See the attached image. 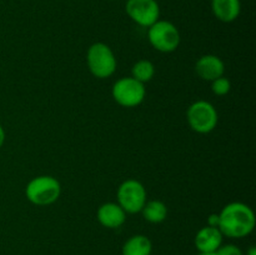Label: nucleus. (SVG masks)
<instances>
[{"label":"nucleus","instance_id":"f257e3e1","mask_svg":"<svg viewBox=\"0 0 256 255\" xmlns=\"http://www.w3.org/2000/svg\"><path fill=\"white\" fill-rule=\"evenodd\" d=\"M255 214L248 204L240 202H229L219 212V230L224 236L242 239L252 232Z\"/></svg>","mask_w":256,"mask_h":255},{"label":"nucleus","instance_id":"f03ea898","mask_svg":"<svg viewBox=\"0 0 256 255\" xmlns=\"http://www.w3.org/2000/svg\"><path fill=\"white\" fill-rule=\"evenodd\" d=\"M62 194L59 180L50 175H39L28 182L25 188L26 199L38 206H46L56 202Z\"/></svg>","mask_w":256,"mask_h":255},{"label":"nucleus","instance_id":"7ed1b4c3","mask_svg":"<svg viewBox=\"0 0 256 255\" xmlns=\"http://www.w3.org/2000/svg\"><path fill=\"white\" fill-rule=\"evenodd\" d=\"M86 64L90 72L98 79L110 78L116 70V56L105 42H94L86 52Z\"/></svg>","mask_w":256,"mask_h":255},{"label":"nucleus","instance_id":"20e7f679","mask_svg":"<svg viewBox=\"0 0 256 255\" xmlns=\"http://www.w3.org/2000/svg\"><path fill=\"white\" fill-rule=\"evenodd\" d=\"M186 120L195 132L209 134L216 128L219 115L212 102L206 100H196L188 108Z\"/></svg>","mask_w":256,"mask_h":255},{"label":"nucleus","instance_id":"39448f33","mask_svg":"<svg viewBox=\"0 0 256 255\" xmlns=\"http://www.w3.org/2000/svg\"><path fill=\"white\" fill-rule=\"evenodd\" d=\"M148 39L152 46L160 52H172L179 48V29L168 20H158L148 28Z\"/></svg>","mask_w":256,"mask_h":255},{"label":"nucleus","instance_id":"423d86ee","mask_svg":"<svg viewBox=\"0 0 256 255\" xmlns=\"http://www.w3.org/2000/svg\"><path fill=\"white\" fill-rule=\"evenodd\" d=\"M112 99L122 108H135L144 102L146 89L142 82L132 76L120 78L114 82L112 89Z\"/></svg>","mask_w":256,"mask_h":255},{"label":"nucleus","instance_id":"0eeeda50","mask_svg":"<svg viewBox=\"0 0 256 255\" xmlns=\"http://www.w3.org/2000/svg\"><path fill=\"white\" fill-rule=\"evenodd\" d=\"M118 204L126 214H136L142 212L146 202V189L135 179H128L119 185L116 192Z\"/></svg>","mask_w":256,"mask_h":255},{"label":"nucleus","instance_id":"6e6552de","mask_svg":"<svg viewBox=\"0 0 256 255\" xmlns=\"http://www.w3.org/2000/svg\"><path fill=\"white\" fill-rule=\"evenodd\" d=\"M125 12L135 24L142 28L152 26L160 18V6L156 0H128Z\"/></svg>","mask_w":256,"mask_h":255},{"label":"nucleus","instance_id":"1a4fd4ad","mask_svg":"<svg viewBox=\"0 0 256 255\" xmlns=\"http://www.w3.org/2000/svg\"><path fill=\"white\" fill-rule=\"evenodd\" d=\"M198 76L206 82H212L220 76H224L225 64L218 55L206 54L198 59L195 64Z\"/></svg>","mask_w":256,"mask_h":255},{"label":"nucleus","instance_id":"9d476101","mask_svg":"<svg viewBox=\"0 0 256 255\" xmlns=\"http://www.w3.org/2000/svg\"><path fill=\"white\" fill-rule=\"evenodd\" d=\"M96 219L106 229H118L126 220V212L118 202H105L98 209Z\"/></svg>","mask_w":256,"mask_h":255},{"label":"nucleus","instance_id":"9b49d317","mask_svg":"<svg viewBox=\"0 0 256 255\" xmlns=\"http://www.w3.org/2000/svg\"><path fill=\"white\" fill-rule=\"evenodd\" d=\"M224 235L219 230V228L206 226L202 228L195 235V246L199 252H218L222 245Z\"/></svg>","mask_w":256,"mask_h":255},{"label":"nucleus","instance_id":"f8f14e48","mask_svg":"<svg viewBox=\"0 0 256 255\" xmlns=\"http://www.w3.org/2000/svg\"><path fill=\"white\" fill-rule=\"evenodd\" d=\"M212 10L220 22H232L239 18L242 2L240 0H212Z\"/></svg>","mask_w":256,"mask_h":255},{"label":"nucleus","instance_id":"ddd939ff","mask_svg":"<svg viewBox=\"0 0 256 255\" xmlns=\"http://www.w3.org/2000/svg\"><path fill=\"white\" fill-rule=\"evenodd\" d=\"M152 240L146 235L136 234L130 236L124 242L122 255H152Z\"/></svg>","mask_w":256,"mask_h":255},{"label":"nucleus","instance_id":"4468645a","mask_svg":"<svg viewBox=\"0 0 256 255\" xmlns=\"http://www.w3.org/2000/svg\"><path fill=\"white\" fill-rule=\"evenodd\" d=\"M146 222L152 224L162 222L168 216V206L160 200H150L145 202L144 208L140 212Z\"/></svg>","mask_w":256,"mask_h":255},{"label":"nucleus","instance_id":"2eb2a0df","mask_svg":"<svg viewBox=\"0 0 256 255\" xmlns=\"http://www.w3.org/2000/svg\"><path fill=\"white\" fill-rule=\"evenodd\" d=\"M155 75V66L150 60H139L132 68V76L138 82H149Z\"/></svg>","mask_w":256,"mask_h":255},{"label":"nucleus","instance_id":"dca6fc26","mask_svg":"<svg viewBox=\"0 0 256 255\" xmlns=\"http://www.w3.org/2000/svg\"><path fill=\"white\" fill-rule=\"evenodd\" d=\"M212 90L215 95L224 96V95L229 94V92L232 90V82L228 78L220 76L212 82Z\"/></svg>","mask_w":256,"mask_h":255},{"label":"nucleus","instance_id":"f3484780","mask_svg":"<svg viewBox=\"0 0 256 255\" xmlns=\"http://www.w3.org/2000/svg\"><path fill=\"white\" fill-rule=\"evenodd\" d=\"M218 255H244L242 250L235 244H225L218 249Z\"/></svg>","mask_w":256,"mask_h":255},{"label":"nucleus","instance_id":"a211bd4d","mask_svg":"<svg viewBox=\"0 0 256 255\" xmlns=\"http://www.w3.org/2000/svg\"><path fill=\"white\" fill-rule=\"evenodd\" d=\"M208 225H209V226H214V228L219 226V214H216V212H214V214H210L209 216H208Z\"/></svg>","mask_w":256,"mask_h":255},{"label":"nucleus","instance_id":"6ab92c4d","mask_svg":"<svg viewBox=\"0 0 256 255\" xmlns=\"http://www.w3.org/2000/svg\"><path fill=\"white\" fill-rule=\"evenodd\" d=\"M4 142H5V130L4 128L2 126V124H0V148L4 145Z\"/></svg>","mask_w":256,"mask_h":255},{"label":"nucleus","instance_id":"aec40b11","mask_svg":"<svg viewBox=\"0 0 256 255\" xmlns=\"http://www.w3.org/2000/svg\"><path fill=\"white\" fill-rule=\"evenodd\" d=\"M246 255H256V248L255 246H250L249 249H248Z\"/></svg>","mask_w":256,"mask_h":255},{"label":"nucleus","instance_id":"412c9836","mask_svg":"<svg viewBox=\"0 0 256 255\" xmlns=\"http://www.w3.org/2000/svg\"><path fill=\"white\" fill-rule=\"evenodd\" d=\"M199 255H218L216 252H199Z\"/></svg>","mask_w":256,"mask_h":255},{"label":"nucleus","instance_id":"4be33fe9","mask_svg":"<svg viewBox=\"0 0 256 255\" xmlns=\"http://www.w3.org/2000/svg\"><path fill=\"white\" fill-rule=\"evenodd\" d=\"M156 2H158V0H156Z\"/></svg>","mask_w":256,"mask_h":255}]
</instances>
